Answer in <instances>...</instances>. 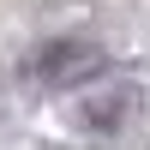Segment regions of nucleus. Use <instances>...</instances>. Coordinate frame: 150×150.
Masks as SVG:
<instances>
[{"mask_svg":"<svg viewBox=\"0 0 150 150\" xmlns=\"http://www.w3.org/2000/svg\"><path fill=\"white\" fill-rule=\"evenodd\" d=\"M138 108H144V90L132 78H96V90H84L72 102V126L96 132V138H114V132H126L138 120Z\"/></svg>","mask_w":150,"mask_h":150,"instance_id":"obj_1","label":"nucleus"},{"mask_svg":"<svg viewBox=\"0 0 150 150\" xmlns=\"http://www.w3.org/2000/svg\"><path fill=\"white\" fill-rule=\"evenodd\" d=\"M96 66H102V48H96L90 36H78V30L48 36V42L30 54V78H42V84H78V78H96Z\"/></svg>","mask_w":150,"mask_h":150,"instance_id":"obj_2","label":"nucleus"}]
</instances>
